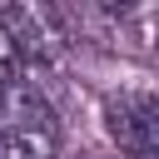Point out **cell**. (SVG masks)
<instances>
[{
  "label": "cell",
  "mask_w": 159,
  "mask_h": 159,
  "mask_svg": "<svg viewBox=\"0 0 159 159\" xmlns=\"http://www.w3.org/2000/svg\"><path fill=\"white\" fill-rule=\"evenodd\" d=\"M60 129L45 109V99L20 80L0 94V159H55Z\"/></svg>",
  "instance_id": "obj_1"
},
{
  "label": "cell",
  "mask_w": 159,
  "mask_h": 159,
  "mask_svg": "<svg viewBox=\"0 0 159 159\" xmlns=\"http://www.w3.org/2000/svg\"><path fill=\"white\" fill-rule=\"evenodd\" d=\"M20 65H25V60H20V50H15V45H10V35L0 30V94H5L10 84H20Z\"/></svg>",
  "instance_id": "obj_3"
},
{
  "label": "cell",
  "mask_w": 159,
  "mask_h": 159,
  "mask_svg": "<svg viewBox=\"0 0 159 159\" xmlns=\"http://www.w3.org/2000/svg\"><path fill=\"white\" fill-rule=\"evenodd\" d=\"M99 119L109 144L124 159H159V94H144V89L104 94Z\"/></svg>",
  "instance_id": "obj_2"
},
{
  "label": "cell",
  "mask_w": 159,
  "mask_h": 159,
  "mask_svg": "<svg viewBox=\"0 0 159 159\" xmlns=\"http://www.w3.org/2000/svg\"><path fill=\"white\" fill-rule=\"evenodd\" d=\"M149 35H154V50H159V10L149 15Z\"/></svg>",
  "instance_id": "obj_4"
}]
</instances>
